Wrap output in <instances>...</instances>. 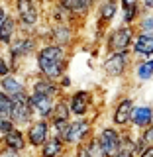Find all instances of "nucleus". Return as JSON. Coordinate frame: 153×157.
<instances>
[{
    "label": "nucleus",
    "instance_id": "f257e3e1",
    "mask_svg": "<svg viewBox=\"0 0 153 157\" xmlns=\"http://www.w3.org/2000/svg\"><path fill=\"white\" fill-rule=\"evenodd\" d=\"M69 67V49L53 45V43H41L36 53V69L37 75L59 82V78L67 75Z\"/></svg>",
    "mask_w": 153,
    "mask_h": 157
},
{
    "label": "nucleus",
    "instance_id": "f03ea898",
    "mask_svg": "<svg viewBox=\"0 0 153 157\" xmlns=\"http://www.w3.org/2000/svg\"><path fill=\"white\" fill-rule=\"evenodd\" d=\"M37 49H39V39L33 36V33H28V32H22V29H20L18 37L6 47V55H8L10 65H12V73L18 75L20 61H24V59H28L32 55L36 57Z\"/></svg>",
    "mask_w": 153,
    "mask_h": 157
},
{
    "label": "nucleus",
    "instance_id": "7ed1b4c3",
    "mask_svg": "<svg viewBox=\"0 0 153 157\" xmlns=\"http://www.w3.org/2000/svg\"><path fill=\"white\" fill-rule=\"evenodd\" d=\"M12 14L18 20L20 29H22V32H28V33H36V29L39 28V24H41V20H43L41 8H39V4L33 2V0H18V2H14L12 4Z\"/></svg>",
    "mask_w": 153,
    "mask_h": 157
},
{
    "label": "nucleus",
    "instance_id": "20e7f679",
    "mask_svg": "<svg viewBox=\"0 0 153 157\" xmlns=\"http://www.w3.org/2000/svg\"><path fill=\"white\" fill-rule=\"evenodd\" d=\"M134 39H136V28L134 26H124V24H120V26L112 28L106 36V41H104L106 55L130 51Z\"/></svg>",
    "mask_w": 153,
    "mask_h": 157
},
{
    "label": "nucleus",
    "instance_id": "39448f33",
    "mask_svg": "<svg viewBox=\"0 0 153 157\" xmlns=\"http://www.w3.org/2000/svg\"><path fill=\"white\" fill-rule=\"evenodd\" d=\"M96 136L94 132V122L90 118H82V120H71L69 122V130L65 134V145L69 149H75V147L86 144L88 140Z\"/></svg>",
    "mask_w": 153,
    "mask_h": 157
},
{
    "label": "nucleus",
    "instance_id": "423d86ee",
    "mask_svg": "<svg viewBox=\"0 0 153 157\" xmlns=\"http://www.w3.org/2000/svg\"><path fill=\"white\" fill-rule=\"evenodd\" d=\"M132 53L126 51V53H110V55L104 57L102 61V73L108 77V78H120L124 77L132 67Z\"/></svg>",
    "mask_w": 153,
    "mask_h": 157
},
{
    "label": "nucleus",
    "instance_id": "0eeeda50",
    "mask_svg": "<svg viewBox=\"0 0 153 157\" xmlns=\"http://www.w3.org/2000/svg\"><path fill=\"white\" fill-rule=\"evenodd\" d=\"M69 100V108H71V116L73 120H82V118H88V114L92 112V102H94V94L90 90H75L67 96Z\"/></svg>",
    "mask_w": 153,
    "mask_h": 157
},
{
    "label": "nucleus",
    "instance_id": "6e6552de",
    "mask_svg": "<svg viewBox=\"0 0 153 157\" xmlns=\"http://www.w3.org/2000/svg\"><path fill=\"white\" fill-rule=\"evenodd\" d=\"M26 140L29 149L39 151L43 145L47 144V140L51 137V124L47 120H33L26 130Z\"/></svg>",
    "mask_w": 153,
    "mask_h": 157
},
{
    "label": "nucleus",
    "instance_id": "1a4fd4ad",
    "mask_svg": "<svg viewBox=\"0 0 153 157\" xmlns=\"http://www.w3.org/2000/svg\"><path fill=\"white\" fill-rule=\"evenodd\" d=\"M134 108H136L134 98L132 96H122L114 104V108H112V126L118 128V130H130Z\"/></svg>",
    "mask_w": 153,
    "mask_h": 157
},
{
    "label": "nucleus",
    "instance_id": "9d476101",
    "mask_svg": "<svg viewBox=\"0 0 153 157\" xmlns=\"http://www.w3.org/2000/svg\"><path fill=\"white\" fill-rule=\"evenodd\" d=\"M10 120H12L14 126L20 128V130H26V128L36 120V114H33L32 106H29V94L14 98V108H12Z\"/></svg>",
    "mask_w": 153,
    "mask_h": 157
},
{
    "label": "nucleus",
    "instance_id": "9b49d317",
    "mask_svg": "<svg viewBox=\"0 0 153 157\" xmlns=\"http://www.w3.org/2000/svg\"><path fill=\"white\" fill-rule=\"evenodd\" d=\"M96 137H98V141H100L102 149L106 151L108 157H114L116 151L122 145V130H118L114 126H102L96 132Z\"/></svg>",
    "mask_w": 153,
    "mask_h": 157
},
{
    "label": "nucleus",
    "instance_id": "f8f14e48",
    "mask_svg": "<svg viewBox=\"0 0 153 157\" xmlns=\"http://www.w3.org/2000/svg\"><path fill=\"white\" fill-rule=\"evenodd\" d=\"M45 43H53V45L69 49L73 43H75V26H69V24L49 26L47 28V41Z\"/></svg>",
    "mask_w": 153,
    "mask_h": 157
},
{
    "label": "nucleus",
    "instance_id": "ddd939ff",
    "mask_svg": "<svg viewBox=\"0 0 153 157\" xmlns=\"http://www.w3.org/2000/svg\"><path fill=\"white\" fill-rule=\"evenodd\" d=\"M0 90H2L4 94H8L14 100V98H18V96L29 94V81H28V78H24L22 75L12 73V75L0 78Z\"/></svg>",
    "mask_w": 153,
    "mask_h": 157
},
{
    "label": "nucleus",
    "instance_id": "4468645a",
    "mask_svg": "<svg viewBox=\"0 0 153 157\" xmlns=\"http://www.w3.org/2000/svg\"><path fill=\"white\" fill-rule=\"evenodd\" d=\"M59 100V98H57ZM55 98H49L43 94H33L29 92V106H32L33 114H36V120H47L51 122L53 116V108H55Z\"/></svg>",
    "mask_w": 153,
    "mask_h": 157
},
{
    "label": "nucleus",
    "instance_id": "2eb2a0df",
    "mask_svg": "<svg viewBox=\"0 0 153 157\" xmlns=\"http://www.w3.org/2000/svg\"><path fill=\"white\" fill-rule=\"evenodd\" d=\"M29 92H33V94H43V96H49V98H61L65 96V92L59 88L57 82L49 81V78L41 77V75H36L32 77V81H29Z\"/></svg>",
    "mask_w": 153,
    "mask_h": 157
},
{
    "label": "nucleus",
    "instance_id": "dca6fc26",
    "mask_svg": "<svg viewBox=\"0 0 153 157\" xmlns=\"http://www.w3.org/2000/svg\"><path fill=\"white\" fill-rule=\"evenodd\" d=\"M0 147H4V149L8 151H14V153H22L24 151L29 149L28 147V140H26V132L20 130V128H14L10 134H6L0 140Z\"/></svg>",
    "mask_w": 153,
    "mask_h": 157
},
{
    "label": "nucleus",
    "instance_id": "f3484780",
    "mask_svg": "<svg viewBox=\"0 0 153 157\" xmlns=\"http://www.w3.org/2000/svg\"><path fill=\"white\" fill-rule=\"evenodd\" d=\"M153 126V104H136L134 114H132L130 128L132 130H145Z\"/></svg>",
    "mask_w": 153,
    "mask_h": 157
},
{
    "label": "nucleus",
    "instance_id": "a211bd4d",
    "mask_svg": "<svg viewBox=\"0 0 153 157\" xmlns=\"http://www.w3.org/2000/svg\"><path fill=\"white\" fill-rule=\"evenodd\" d=\"M130 53H132V57H140V61L141 59H153V36L136 33V39L132 43Z\"/></svg>",
    "mask_w": 153,
    "mask_h": 157
},
{
    "label": "nucleus",
    "instance_id": "6ab92c4d",
    "mask_svg": "<svg viewBox=\"0 0 153 157\" xmlns=\"http://www.w3.org/2000/svg\"><path fill=\"white\" fill-rule=\"evenodd\" d=\"M120 10H122V24H124V26H136V22L141 16V2H136V0H122Z\"/></svg>",
    "mask_w": 153,
    "mask_h": 157
},
{
    "label": "nucleus",
    "instance_id": "aec40b11",
    "mask_svg": "<svg viewBox=\"0 0 153 157\" xmlns=\"http://www.w3.org/2000/svg\"><path fill=\"white\" fill-rule=\"evenodd\" d=\"M18 33H20V24H18L16 16L10 14V16L6 18V22L2 24V28H0V45L8 47L10 43L18 37Z\"/></svg>",
    "mask_w": 153,
    "mask_h": 157
},
{
    "label": "nucleus",
    "instance_id": "412c9836",
    "mask_svg": "<svg viewBox=\"0 0 153 157\" xmlns=\"http://www.w3.org/2000/svg\"><path fill=\"white\" fill-rule=\"evenodd\" d=\"M98 10V26H108L116 16H118V10H120V4L116 0H104L96 6Z\"/></svg>",
    "mask_w": 153,
    "mask_h": 157
},
{
    "label": "nucleus",
    "instance_id": "4be33fe9",
    "mask_svg": "<svg viewBox=\"0 0 153 157\" xmlns=\"http://www.w3.org/2000/svg\"><path fill=\"white\" fill-rule=\"evenodd\" d=\"M67 151H69V147L65 145V141L51 136L47 140V144L37 151V153H39L37 157H61L63 153H67Z\"/></svg>",
    "mask_w": 153,
    "mask_h": 157
},
{
    "label": "nucleus",
    "instance_id": "5701e85b",
    "mask_svg": "<svg viewBox=\"0 0 153 157\" xmlns=\"http://www.w3.org/2000/svg\"><path fill=\"white\" fill-rule=\"evenodd\" d=\"M59 4H61V6L65 8L69 14H73L75 18L86 16V14L90 12V8L94 6L90 0H61Z\"/></svg>",
    "mask_w": 153,
    "mask_h": 157
},
{
    "label": "nucleus",
    "instance_id": "b1692460",
    "mask_svg": "<svg viewBox=\"0 0 153 157\" xmlns=\"http://www.w3.org/2000/svg\"><path fill=\"white\" fill-rule=\"evenodd\" d=\"M114 157H137L136 151V136L132 134V130H122V145L116 151Z\"/></svg>",
    "mask_w": 153,
    "mask_h": 157
},
{
    "label": "nucleus",
    "instance_id": "393cba45",
    "mask_svg": "<svg viewBox=\"0 0 153 157\" xmlns=\"http://www.w3.org/2000/svg\"><path fill=\"white\" fill-rule=\"evenodd\" d=\"M49 20H51V26H59V24H69V26H73L77 18L73 16V14H69V12H67V10L63 8L59 2H55V4H51Z\"/></svg>",
    "mask_w": 153,
    "mask_h": 157
},
{
    "label": "nucleus",
    "instance_id": "a878e982",
    "mask_svg": "<svg viewBox=\"0 0 153 157\" xmlns=\"http://www.w3.org/2000/svg\"><path fill=\"white\" fill-rule=\"evenodd\" d=\"M134 75L140 82H147L153 78V59H141L134 65Z\"/></svg>",
    "mask_w": 153,
    "mask_h": 157
},
{
    "label": "nucleus",
    "instance_id": "bb28decb",
    "mask_svg": "<svg viewBox=\"0 0 153 157\" xmlns=\"http://www.w3.org/2000/svg\"><path fill=\"white\" fill-rule=\"evenodd\" d=\"M53 120H55V122H71V120H73L67 96H61V98H59V100L55 102V108H53L51 122H53Z\"/></svg>",
    "mask_w": 153,
    "mask_h": 157
},
{
    "label": "nucleus",
    "instance_id": "cd10ccee",
    "mask_svg": "<svg viewBox=\"0 0 153 157\" xmlns=\"http://www.w3.org/2000/svg\"><path fill=\"white\" fill-rule=\"evenodd\" d=\"M136 33L141 36H153V12H141L140 20L136 22Z\"/></svg>",
    "mask_w": 153,
    "mask_h": 157
},
{
    "label": "nucleus",
    "instance_id": "c85d7f7f",
    "mask_svg": "<svg viewBox=\"0 0 153 157\" xmlns=\"http://www.w3.org/2000/svg\"><path fill=\"white\" fill-rule=\"evenodd\" d=\"M12 108H14V100L0 90V116H2V118H10V116H12Z\"/></svg>",
    "mask_w": 153,
    "mask_h": 157
},
{
    "label": "nucleus",
    "instance_id": "c756f323",
    "mask_svg": "<svg viewBox=\"0 0 153 157\" xmlns=\"http://www.w3.org/2000/svg\"><path fill=\"white\" fill-rule=\"evenodd\" d=\"M86 149H88V155H90V157H108L106 151L102 149V145H100V141H98L96 136L92 137V140L86 141Z\"/></svg>",
    "mask_w": 153,
    "mask_h": 157
},
{
    "label": "nucleus",
    "instance_id": "7c9ffc66",
    "mask_svg": "<svg viewBox=\"0 0 153 157\" xmlns=\"http://www.w3.org/2000/svg\"><path fill=\"white\" fill-rule=\"evenodd\" d=\"M51 124V136L53 137H59V140H65V134L69 130V122H49Z\"/></svg>",
    "mask_w": 153,
    "mask_h": 157
},
{
    "label": "nucleus",
    "instance_id": "2f4dec72",
    "mask_svg": "<svg viewBox=\"0 0 153 157\" xmlns=\"http://www.w3.org/2000/svg\"><path fill=\"white\" fill-rule=\"evenodd\" d=\"M12 75V65H10L8 61V55H6V47H4V51L0 49V78Z\"/></svg>",
    "mask_w": 153,
    "mask_h": 157
},
{
    "label": "nucleus",
    "instance_id": "473e14b6",
    "mask_svg": "<svg viewBox=\"0 0 153 157\" xmlns=\"http://www.w3.org/2000/svg\"><path fill=\"white\" fill-rule=\"evenodd\" d=\"M14 128H16V126H14V122L10 120V118H2V116H0V140H2L6 134H10Z\"/></svg>",
    "mask_w": 153,
    "mask_h": 157
},
{
    "label": "nucleus",
    "instance_id": "72a5a7b5",
    "mask_svg": "<svg viewBox=\"0 0 153 157\" xmlns=\"http://www.w3.org/2000/svg\"><path fill=\"white\" fill-rule=\"evenodd\" d=\"M137 136H140V140L143 141V144H145L147 147H151V145H153V126L145 128V130H141Z\"/></svg>",
    "mask_w": 153,
    "mask_h": 157
},
{
    "label": "nucleus",
    "instance_id": "f704fd0d",
    "mask_svg": "<svg viewBox=\"0 0 153 157\" xmlns=\"http://www.w3.org/2000/svg\"><path fill=\"white\" fill-rule=\"evenodd\" d=\"M71 153H73V157H90V155H88V149H86V144H82V145L75 147V149H71Z\"/></svg>",
    "mask_w": 153,
    "mask_h": 157
},
{
    "label": "nucleus",
    "instance_id": "c9c22d12",
    "mask_svg": "<svg viewBox=\"0 0 153 157\" xmlns=\"http://www.w3.org/2000/svg\"><path fill=\"white\" fill-rule=\"evenodd\" d=\"M57 85H59V88H61L63 92H65V90H69V88H71L73 81H71V77H69V75H63L61 78H59V82H57Z\"/></svg>",
    "mask_w": 153,
    "mask_h": 157
},
{
    "label": "nucleus",
    "instance_id": "e433bc0d",
    "mask_svg": "<svg viewBox=\"0 0 153 157\" xmlns=\"http://www.w3.org/2000/svg\"><path fill=\"white\" fill-rule=\"evenodd\" d=\"M0 157H24L22 153H14V151H8L4 147H0Z\"/></svg>",
    "mask_w": 153,
    "mask_h": 157
},
{
    "label": "nucleus",
    "instance_id": "4c0bfd02",
    "mask_svg": "<svg viewBox=\"0 0 153 157\" xmlns=\"http://www.w3.org/2000/svg\"><path fill=\"white\" fill-rule=\"evenodd\" d=\"M137 157H153V145H151V147H147L145 151H141V153L137 155Z\"/></svg>",
    "mask_w": 153,
    "mask_h": 157
},
{
    "label": "nucleus",
    "instance_id": "58836bf2",
    "mask_svg": "<svg viewBox=\"0 0 153 157\" xmlns=\"http://www.w3.org/2000/svg\"><path fill=\"white\" fill-rule=\"evenodd\" d=\"M61 157H73V153H71V149H69V151H67V153H63Z\"/></svg>",
    "mask_w": 153,
    "mask_h": 157
},
{
    "label": "nucleus",
    "instance_id": "ea45409f",
    "mask_svg": "<svg viewBox=\"0 0 153 157\" xmlns=\"http://www.w3.org/2000/svg\"><path fill=\"white\" fill-rule=\"evenodd\" d=\"M0 49H2V45H0Z\"/></svg>",
    "mask_w": 153,
    "mask_h": 157
}]
</instances>
